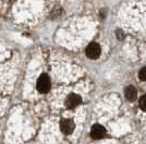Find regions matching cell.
Returning a JSON list of instances; mask_svg holds the SVG:
<instances>
[{
  "label": "cell",
  "instance_id": "obj_5",
  "mask_svg": "<svg viewBox=\"0 0 146 144\" xmlns=\"http://www.w3.org/2000/svg\"><path fill=\"white\" fill-rule=\"evenodd\" d=\"M80 103H81V96L75 94V93H72L68 96L66 104H67L68 108H75Z\"/></svg>",
  "mask_w": 146,
  "mask_h": 144
},
{
  "label": "cell",
  "instance_id": "obj_1",
  "mask_svg": "<svg viewBox=\"0 0 146 144\" xmlns=\"http://www.w3.org/2000/svg\"><path fill=\"white\" fill-rule=\"evenodd\" d=\"M50 89V79L47 75H42L37 81V90L40 93H46Z\"/></svg>",
  "mask_w": 146,
  "mask_h": 144
},
{
  "label": "cell",
  "instance_id": "obj_2",
  "mask_svg": "<svg viewBox=\"0 0 146 144\" xmlns=\"http://www.w3.org/2000/svg\"><path fill=\"white\" fill-rule=\"evenodd\" d=\"M85 52H86L87 58H90L92 60L97 59L98 56L100 55V47H99V45L96 43V42H91V43L87 46Z\"/></svg>",
  "mask_w": 146,
  "mask_h": 144
},
{
  "label": "cell",
  "instance_id": "obj_3",
  "mask_svg": "<svg viewBox=\"0 0 146 144\" xmlns=\"http://www.w3.org/2000/svg\"><path fill=\"white\" fill-rule=\"evenodd\" d=\"M106 134V130L103 126L100 125H94L92 127V130H91V135L94 139H102L105 137Z\"/></svg>",
  "mask_w": 146,
  "mask_h": 144
},
{
  "label": "cell",
  "instance_id": "obj_4",
  "mask_svg": "<svg viewBox=\"0 0 146 144\" xmlns=\"http://www.w3.org/2000/svg\"><path fill=\"white\" fill-rule=\"evenodd\" d=\"M60 129L64 134H70V133L73 131V129H74V124H73L72 120H70V119L61 120Z\"/></svg>",
  "mask_w": 146,
  "mask_h": 144
},
{
  "label": "cell",
  "instance_id": "obj_6",
  "mask_svg": "<svg viewBox=\"0 0 146 144\" xmlns=\"http://www.w3.org/2000/svg\"><path fill=\"white\" fill-rule=\"evenodd\" d=\"M124 93H125V98L128 99L129 101H131V102L136 99V90H135V88L132 87V86L127 87V89H125V91H124Z\"/></svg>",
  "mask_w": 146,
  "mask_h": 144
},
{
  "label": "cell",
  "instance_id": "obj_8",
  "mask_svg": "<svg viewBox=\"0 0 146 144\" xmlns=\"http://www.w3.org/2000/svg\"><path fill=\"white\" fill-rule=\"evenodd\" d=\"M140 78L142 79V80H145L146 81V67L142 68L140 71Z\"/></svg>",
  "mask_w": 146,
  "mask_h": 144
},
{
  "label": "cell",
  "instance_id": "obj_7",
  "mask_svg": "<svg viewBox=\"0 0 146 144\" xmlns=\"http://www.w3.org/2000/svg\"><path fill=\"white\" fill-rule=\"evenodd\" d=\"M140 106L143 111H145L146 112V94L145 96H143L140 99Z\"/></svg>",
  "mask_w": 146,
  "mask_h": 144
}]
</instances>
